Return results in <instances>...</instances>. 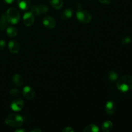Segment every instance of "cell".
Masks as SVG:
<instances>
[{"mask_svg": "<svg viewBox=\"0 0 132 132\" xmlns=\"http://www.w3.org/2000/svg\"><path fill=\"white\" fill-rule=\"evenodd\" d=\"M117 87L121 92H127L132 89V76L124 75L117 81Z\"/></svg>", "mask_w": 132, "mask_h": 132, "instance_id": "cell-1", "label": "cell"}, {"mask_svg": "<svg viewBox=\"0 0 132 132\" xmlns=\"http://www.w3.org/2000/svg\"><path fill=\"white\" fill-rule=\"evenodd\" d=\"M5 122L6 125L12 128H19L24 122V119L20 115L10 113L6 116Z\"/></svg>", "mask_w": 132, "mask_h": 132, "instance_id": "cell-2", "label": "cell"}, {"mask_svg": "<svg viewBox=\"0 0 132 132\" xmlns=\"http://www.w3.org/2000/svg\"><path fill=\"white\" fill-rule=\"evenodd\" d=\"M5 15L9 23L12 24H17L20 19V14L15 8H10L8 9Z\"/></svg>", "mask_w": 132, "mask_h": 132, "instance_id": "cell-3", "label": "cell"}, {"mask_svg": "<svg viewBox=\"0 0 132 132\" xmlns=\"http://www.w3.org/2000/svg\"><path fill=\"white\" fill-rule=\"evenodd\" d=\"M76 18L78 21L82 23H90L92 20V15L90 12L82 9H77Z\"/></svg>", "mask_w": 132, "mask_h": 132, "instance_id": "cell-4", "label": "cell"}, {"mask_svg": "<svg viewBox=\"0 0 132 132\" xmlns=\"http://www.w3.org/2000/svg\"><path fill=\"white\" fill-rule=\"evenodd\" d=\"M24 106V103L23 101L21 99H16L12 101L10 104V108L14 112H20L23 110Z\"/></svg>", "mask_w": 132, "mask_h": 132, "instance_id": "cell-5", "label": "cell"}, {"mask_svg": "<svg viewBox=\"0 0 132 132\" xmlns=\"http://www.w3.org/2000/svg\"><path fill=\"white\" fill-rule=\"evenodd\" d=\"M56 21L53 17L47 15L43 19V24L48 29H52L55 27Z\"/></svg>", "mask_w": 132, "mask_h": 132, "instance_id": "cell-6", "label": "cell"}, {"mask_svg": "<svg viewBox=\"0 0 132 132\" xmlns=\"http://www.w3.org/2000/svg\"><path fill=\"white\" fill-rule=\"evenodd\" d=\"M23 95L24 96V97H25L26 99L31 100V99H34L35 97L36 92H35V90H34L33 88L27 85V86H24L23 88Z\"/></svg>", "mask_w": 132, "mask_h": 132, "instance_id": "cell-7", "label": "cell"}, {"mask_svg": "<svg viewBox=\"0 0 132 132\" xmlns=\"http://www.w3.org/2000/svg\"><path fill=\"white\" fill-rule=\"evenodd\" d=\"M23 23L27 27H30L34 24L35 21L34 15L31 12H26L23 16Z\"/></svg>", "mask_w": 132, "mask_h": 132, "instance_id": "cell-8", "label": "cell"}, {"mask_svg": "<svg viewBox=\"0 0 132 132\" xmlns=\"http://www.w3.org/2000/svg\"><path fill=\"white\" fill-rule=\"evenodd\" d=\"M9 51L12 54H18L21 50V46L19 43L15 40L10 41L8 44Z\"/></svg>", "mask_w": 132, "mask_h": 132, "instance_id": "cell-9", "label": "cell"}, {"mask_svg": "<svg viewBox=\"0 0 132 132\" xmlns=\"http://www.w3.org/2000/svg\"><path fill=\"white\" fill-rule=\"evenodd\" d=\"M104 110L107 114L110 115V116L115 114L116 112V103L113 101H108L106 103Z\"/></svg>", "mask_w": 132, "mask_h": 132, "instance_id": "cell-10", "label": "cell"}, {"mask_svg": "<svg viewBox=\"0 0 132 132\" xmlns=\"http://www.w3.org/2000/svg\"><path fill=\"white\" fill-rule=\"evenodd\" d=\"M73 14V10L72 9L70 8H67V9H64L61 14V18L63 19V20H68L70 19Z\"/></svg>", "mask_w": 132, "mask_h": 132, "instance_id": "cell-11", "label": "cell"}, {"mask_svg": "<svg viewBox=\"0 0 132 132\" xmlns=\"http://www.w3.org/2000/svg\"><path fill=\"white\" fill-rule=\"evenodd\" d=\"M18 5L23 10H27L30 7V0H18Z\"/></svg>", "mask_w": 132, "mask_h": 132, "instance_id": "cell-12", "label": "cell"}, {"mask_svg": "<svg viewBox=\"0 0 132 132\" xmlns=\"http://www.w3.org/2000/svg\"><path fill=\"white\" fill-rule=\"evenodd\" d=\"M113 122L111 121H106L102 124L101 129L104 132H109L113 129Z\"/></svg>", "mask_w": 132, "mask_h": 132, "instance_id": "cell-13", "label": "cell"}, {"mask_svg": "<svg viewBox=\"0 0 132 132\" xmlns=\"http://www.w3.org/2000/svg\"><path fill=\"white\" fill-rule=\"evenodd\" d=\"M100 131L98 126L94 124H90L85 126L82 130L83 132H99Z\"/></svg>", "mask_w": 132, "mask_h": 132, "instance_id": "cell-14", "label": "cell"}, {"mask_svg": "<svg viewBox=\"0 0 132 132\" xmlns=\"http://www.w3.org/2000/svg\"><path fill=\"white\" fill-rule=\"evenodd\" d=\"M12 82L17 86H21L23 84V79L22 76L19 74H15L13 76Z\"/></svg>", "mask_w": 132, "mask_h": 132, "instance_id": "cell-15", "label": "cell"}, {"mask_svg": "<svg viewBox=\"0 0 132 132\" xmlns=\"http://www.w3.org/2000/svg\"><path fill=\"white\" fill-rule=\"evenodd\" d=\"M50 5L54 9L56 10L61 9L63 6V0H50Z\"/></svg>", "mask_w": 132, "mask_h": 132, "instance_id": "cell-16", "label": "cell"}, {"mask_svg": "<svg viewBox=\"0 0 132 132\" xmlns=\"http://www.w3.org/2000/svg\"><path fill=\"white\" fill-rule=\"evenodd\" d=\"M8 23H9V21L6 19V15L3 14H1L0 15V30H4L5 29H6L8 25Z\"/></svg>", "mask_w": 132, "mask_h": 132, "instance_id": "cell-17", "label": "cell"}, {"mask_svg": "<svg viewBox=\"0 0 132 132\" xmlns=\"http://www.w3.org/2000/svg\"><path fill=\"white\" fill-rule=\"evenodd\" d=\"M6 34L10 37H15L18 34V30L15 27H9L6 28Z\"/></svg>", "mask_w": 132, "mask_h": 132, "instance_id": "cell-18", "label": "cell"}, {"mask_svg": "<svg viewBox=\"0 0 132 132\" xmlns=\"http://www.w3.org/2000/svg\"><path fill=\"white\" fill-rule=\"evenodd\" d=\"M108 79L110 82H114L118 79V74L115 71H111L108 74Z\"/></svg>", "mask_w": 132, "mask_h": 132, "instance_id": "cell-19", "label": "cell"}, {"mask_svg": "<svg viewBox=\"0 0 132 132\" xmlns=\"http://www.w3.org/2000/svg\"><path fill=\"white\" fill-rule=\"evenodd\" d=\"M38 8L39 10V12L41 15H43V14H46L48 12V8L45 4H40L39 5H38Z\"/></svg>", "mask_w": 132, "mask_h": 132, "instance_id": "cell-20", "label": "cell"}, {"mask_svg": "<svg viewBox=\"0 0 132 132\" xmlns=\"http://www.w3.org/2000/svg\"><path fill=\"white\" fill-rule=\"evenodd\" d=\"M31 12H32L34 15H37V16L41 15L38 6H37V5H33V6H32V8H31Z\"/></svg>", "mask_w": 132, "mask_h": 132, "instance_id": "cell-21", "label": "cell"}, {"mask_svg": "<svg viewBox=\"0 0 132 132\" xmlns=\"http://www.w3.org/2000/svg\"><path fill=\"white\" fill-rule=\"evenodd\" d=\"M131 42V37L128 36H125L124 37H122V38L121 39V43L122 45H128Z\"/></svg>", "mask_w": 132, "mask_h": 132, "instance_id": "cell-22", "label": "cell"}, {"mask_svg": "<svg viewBox=\"0 0 132 132\" xmlns=\"http://www.w3.org/2000/svg\"><path fill=\"white\" fill-rule=\"evenodd\" d=\"M10 94L12 97H18L20 94V92L17 88H12L10 90Z\"/></svg>", "mask_w": 132, "mask_h": 132, "instance_id": "cell-23", "label": "cell"}, {"mask_svg": "<svg viewBox=\"0 0 132 132\" xmlns=\"http://www.w3.org/2000/svg\"><path fill=\"white\" fill-rule=\"evenodd\" d=\"M63 132H74L75 130L72 127H70V126H67V127H64V128L62 130Z\"/></svg>", "mask_w": 132, "mask_h": 132, "instance_id": "cell-24", "label": "cell"}, {"mask_svg": "<svg viewBox=\"0 0 132 132\" xmlns=\"http://www.w3.org/2000/svg\"><path fill=\"white\" fill-rule=\"evenodd\" d=\"M6 46V42L3 39H0V50H3Z\"/></svg>", "mask_w": 132, "mask_h": 132, "instance_id": "cell-25", "label": "cell"}, {"mask_svg": "<svg viewBox=\"0 0 132 132\" xmlns=\"http://www.w3.org/2000/svg\"><path fill=\"white\" fill-rule=\"evenodd\" d=\"M112 0H99V1L100 3L103 4H106V5H108V4L112 2Z\"/></svg>", "mask_w": 132, "mask_h": 132, "instance_id": "cell-26", "label": "cell"}, {"mask_svg": "<svg viewBox=\"0 0 132 132\" xmlns=\"http://www.w3.org/2000/svg\"><path fill=\"white\" fill-rule=\"evenodd\" d=\"M41 131H42V130L39 128H34V130H32V132H41Z\"/></svg>", "mask_w": 132, "mask_h": 132, "instance_id": "cell-27", "label": "cell"}, {"mask_svg": "<svg viewBox=\"0 0 132 132\" xmlns=\"http://www.w3.org/2000/svg\"><path fill=\"white\" fill-rule=\"evenodd\" d=\"M3 1L7 4H12L13 2H14V0H3Z\"/></svg>", "mask_w": 132, "mask_h": 132, "instance_id": "cell-28", "label": "cell"}, {"mask_svg": "<svg viewBox=\"0 0 132 132\" xmlns=\"http://www.w3.org/2000/svg\"><path fill=\"white\" fill-rule=\"evenodd\" d=\"M15 132H26V130H24V129H17V130H15Z\"/></svg>", "mask_w": 132, "mask_h": 132, "instance_id": "cell-29", "label": "cell"}, {"mask_svg": "<svg viewBox=\"0 0 132 132\" xmlns=\"http://www.w3.org/2000/svg\"><path fill=\"white\" fill-rule=\"evenodd\" d=\"M131 95H132V92H131Z\"/></svg>", "mask_w": 132, "mask_h": 132, "instance_id": "cell-30", "label": "cell"}]
</instances>
